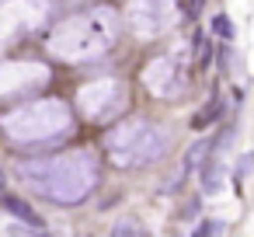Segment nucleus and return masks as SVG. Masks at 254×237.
<instances>
[{
  "label": "nucleus",
  "mask_w": 254,
  "mask_h": 237,
  "mask_svg": "<svg viewBox=\"0 0 254 237\" xmlns=\"http://www.w3.org/2000/svg\"><path fill=\"white\" fill-rule=\"evenodd\" d=\"M202 4H205V0H188V14H191V18H195V14H198V11H202Z\"/></svg>",
  "instance_id": "nucleus-16"
},
{
  "label": "nucleus",
  "mask_w": 254,
  "mask_h": 237,
  "mask_svg": "<svg viewBox=\"0 0 254 237\" xmlns=\"http://www.w3.org/2000/svg\"><path fill=\"white\" fill-rule=\"evenodd\" d=\"M212 32H216L219 39H233V25H230V18H226V14H216V18H212Z\"/></svg>",
  "instance_id": "nucleus-13"
},
{
  "label": "nucleus",
  "mask_w": 254,
  "mask_h": 237,
  "mask_svg": "<svg viewBox=\"0 0 254 237\" xmlns=\"http://www.w3.org/2000/svg\"><path fill=\"white\" fill-rule=\"evenodd\" d=\"M70 122H73V115L63 98H42V101H28V105L7 112L0 119V129L14 143H42V140L66 133Z\"/></svg>",
  "instance_id": "nucleus-3"
},
{
  "label": "nucleus",
  "mask_w": 254,
  "mask_h": 237,
  "mask_svg": "<svg viewBox=\"0 0 254 237\" xmlns=\"http://www.w3.org/2000/svg\"><path fill=\"white\" fill-rule=\"evenodd\" d=\"M219 108H223V105H219V98H209V105H205V108H202V112L191 119V126H195V129H205V126H212V122L219 119Z\"/></svg>",
  "instance_id": "nucleus-10"
},
{
  "label": "nucleus",
  "mask_w": 254,
  "mask_h": 237,
  "mask_svg": "<svg viewBox=\"0 0 254 237\" xmlns=\"http://www.w3.org/2000/svg\"><path fill=\"white\" fill-rule=\"evenodd\" d=\"M237 167H240V174L254 171V157H251V154H247V157H240V160H237Z\"/></svg>",
  "instance_id": "nucleus-15"
},
{
  "label": "nucleus",
  "mask_w": 254,
  "mask_h": 237,
  "mask_svg": "<svg viewBox=\"0 0 254 237\" xmlns=\"http://www.w3.org/2000/svg\"><path fill=\"white\" fill-rule=\"evenodd\" d=\"M49 84V67L39 60H18V63H0V98L28 94Z\"/></svg>",
  "instance_id": "nucleus-8"
},
{
  "label": "nucleus",
  "mask_w": 254,
  "mask_h": 237,
  "mask_svg": "<svg viewBox=\"0 0 254 237\" xmlns=\"http://www.w3.org/2000/svg\"><path fill=\"white\" fill-rule=\"evenodd\" d=\"M77 108L87 122H112L129 108V87L119 77H105L94 84H84L77 91Z\"/></svg>",
  "instance_id": "nucleus-6"
},
{
  "label": "nucleus",
  "mask_w": 254,
  "mask_h": 237,
  "mask_svg": "<svg viewBox=\"0 0 254 237\" xmlns=\"http://www.w3.org/2000/svg\"><path fill=\"white\" fill-rule=\"evenodd\" d=\"M205 154H209V140H205V143H198L195 150H188V157H185V164H188V167H198Z\"/></svg>",
  "instance_id": "nucleus-14"
},
{
  "label": "nucleus",
  "mask_w": 254,
  "mask_h": 237,
  "mask_svg": "<svg viewBox=\"0 0 254 237\" xmlns=\"http://www.w3.org/2000/svg\"><path fill=\"white\" fill-rule=\"evenodd\" d=\"M98 171L101 167L91 150H70V154L21 164V178L60 206H73V202L87 199L98 185Z\"/></svg>",
  "instance_id": "nucleus-1"
},
{
  "label": "nucleus",
  "mask_w": 254,
  "mask_h": 237,
  "mask_svg": "<svg viewBox=\"0 0 254 237\" xmlns=\"http://www.w3.org/2000/svg\"><path fill=\"white\" fill-rule=\"evenodd\" d=\"M188 74H191V60H188V49L181 46L174 53H164V56L150 60L146 70H143V84L150 87L153 98L174 101L188 91Z\"/></svg>",
  "instance_id": "nucleus-5"
},
{
  "label": "nucleus",
  "mask_w": 254,
  "mask_h": 237,
  "mask_svg": "<svg viewBox=\"0 0 254 237\" xmlns=\"http://www.w3.org/2000/svg\"><path fill=\"white\" fill-rule=\"evenodd\" d=\"M112 237H150V234H146L143 223H136V220H122V223L112 227Z\"/></svg>",
  "instance_id": "nucleus-12"
},
{
  "label": "nucleus",
  "mask_w": 254,
  "mask_h": 237,
  "mask_svg": "<svg viewBox=\"0 0 254 237\" xmlns=\"http://www.w3.org/2000/svg\"><path fill=\"white\" fill-rule=\"evenodd\" d=\"M178 11V0H132L129 7V25L139 39H157L164 28H171Z\"/></svg>",
  "instance_id": "nucleus-9"
},
{
  "label": "nucleus",
  "mask_w": 254,
  "mask_h": 237,
  "mask_svg": "<svg viewBox=\"0 0 254 237\" xmlns=\"http://www.w3.org/2000/svg\"><path fill=\"white\" fill-rule=\"evenodd\" d=\"M167 129L157 126V122H146V119H132V122H122L119 129L108 133V157L119 164V167H143V164H153L167 154Z\"/></svg>",
  "instance_id": "nucleus-4"
},
{
  "label": "nucleus",
  "mask_w": 254,
  "mask_h": 237,
  "mask_svg": "<svg viewBox=\"0 0 254 237\" xmlns=\"http://www.w3.org/2000/svg\"><path fill=\"white\" fill-rule=\"evenodd\" d=\"M7 206H11V213H14L18 220H25V223H32L35 230H42V227H46V223H42V216H35V213H32V209H28L25 202H18V199H7Z\"/></svg>",
  "instance_id": "nucleus-11"
},
{
  "label": "nucleus",
  "mask_w": 254,
  "mask_h": 237,
  "mask_svg": "<svg viewBox=\"0 0 254 237\" xmlns=\"http://www.w3.org/2000/svg\"><path fill=\"white\" fill-rule=\"evenodd\" d=\"M49 21V0H4L0 4V39L35 32Z\"/></svg>",
  "instance_id": "nucleus-7"
},
{
  "label": "nucleus",
  "mask_w": 254,
  "mask_h": 237,
  "mask_svg": "<svg viewBox=\"0 0 254 237\" xmlns=\"http://www.w3.org/2000/svg\"><path fill=\"white\" fill-rule=\"evenodd\" d=\"M119 39V14L112 7H91L66 21H60L46 35V49L63 63H91L101 60Z\"/></svg>",
  "instance_id": "nucleus-2"
}]
</instances>
